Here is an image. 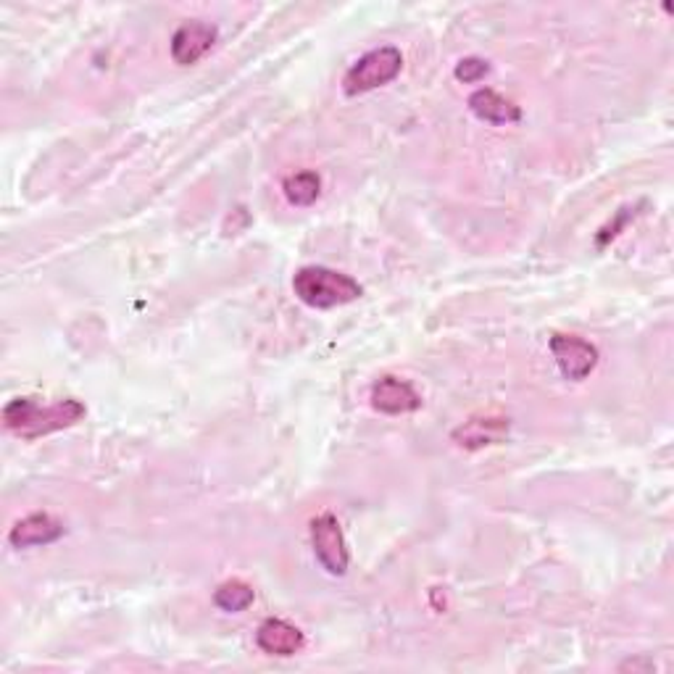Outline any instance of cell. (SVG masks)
<instances>
[{
	"instance_id": "obj_1",
	"label": "cell",
	"mask_w": 674,
	"mask_h": 674,
	"mask_svg": "<svg viewBox=\"0 0 674 674\" xmlns=\"http://www.w3.org/2000/svg\"><path fill=\"white\" fill-rule=\"evenodd\" d=\"M85 417H88V408L77 398L56 400L50 406H40L34 398H13L3 408L6 427L24 440H38L59 429L75 427Z\"/></svg>"
},
{
	"instance_id": "obj_2",
	"label": "cell",
	"mask_w": 674,
	"mask_h": 674,
	"mask_svg": "<svg viewBox=\"0 0 674 674\" xmlns=\"http://www.w3.org/2000/svg\"><path fill=\"white\" fill-rule=\"evenodd\" d=\"M293 293H296L300 304L325 311V308L354 304V300L364 296V288L354 277L329 267H319L317 264V267H304L296 271V277H293Z\"/></svg>"
},
{
	"instance_id": "obj_3",
	"label": "cell",
	"mask_w": 674,
	"mask_h": 674,
	"mask_svg": "<svg viewBox=\"0 0 674 674\" xmlns=\"http://www.w3.org/2000/svg\"><path fill=\"white\" fill-rule=\"evenodd\" d=\"M404 69V53L396 46H383L369 50L358 59L354 67L343 77V92L346 96H361V92L377 90L383 85H390Z\"/></svg>"
},
{
	"instance_id": "obj_4",
	"label": "cell",
	"mask_w": 674,
	"mask_h": 674,
	"mask_svg": "<svg viewBox=\"0 0 674 674\" xmlns=\"http://www.w3.org/2000/svg\"><path fill=\"white\" fill-rule=\"evenodd\" d=\"M311 546L317 562L325 566L333 577H343L348 572L350 554L346 546V535H343L340 522L335 514H319L311 519Z\"/></svg>"
},
{
	"instance_id": "obj_5",
	"label": "cell",
	"mask_w": 674,
	"mask_h": 674,
	"mask_svg": "<svg viewBox=\"0 0 674 674\" xmlns=\"http://www.w3.org/2000/svg\"><path fill=\"white\" fill-rule=\"evenodd\" d=\"M548 348L562 377L569 379V383H583L598 367V348L591 340H585V337L556 333L551 335Z\"/></svg>"
},
{
	"instance_id": "obj_6",
	"label": "cell",
	"mask_w": 674,
	"mask_h": 674,
	"mask_svg": "<svg viewBox=\"0 0 674 674\" xmlns=\"http://www.w3.org/2000/svg\"><path fill=\"white\" fill-rule=\"evenodd\" d=\"M217 38L219 32L214 24H206V21L198 19L185 21V24L171 34V59H175L179 67H192V63H198L209 53Z\"/></svg>"
},
{
	"instance_id": "obj_7",
	"label": "cell",
	"mask_w": 674,
	"mask_h": 674,
	"mask_svg": "<svg viewBox=\"0 0 674 674\" xmlns=\"http://www.w3.org/2000/svg\"><path fill=\"white\" fill-rule=\"evenodd\" d=\"M371 408L379 414H390V417H400V414H414L422 408V396L414 390L412 383L400 377H383L371 387Z\"/></svg>"
},
{
	"instance_id": "obj_8",
	"label": "cell",
	"mask_w": 674,
	"mask_h": 674,
	"mask_svg": "<svg viewBox=\"0 0 674 674\" xmlns=\"http://www.w3.org/2000/svg\"><path fill=\"white\" fill-rule=\"evenodd\" d=\"M59 537H63V522L56 519L53 514L38 512L19 519L17 525L11 527L9 533V543L13 548L24 551V548H40V546H50Z\"/></svg>"
},
{
	"instance_id": "obj_9",
	"label": "cell",
	"mask_w": 674,
	"mask_h": 674,
	"mask_svg": "<svg viewBox=\"0 0 674 674\" xmlns=\"http://www.w3.org/2000/svg\"><path fill=\"white\" fill-rule=\"evenodd\" d=\"M256 643L258 648L264 651V654L269 656H296L300 648L306 645L304 633L296 625H290V622L285 620H264L261 625L256 630Z\"/></svg>"
},
{
	"instance_id": "obj_10",
	"label": "cell",
	"mask_w": 674,
	"mask_h": 674,
	"mask_svg": "<svg viewBox=\"0 0 674 674\" xmlns=\"http://www.w3.org/2000/svg\"><path fill=\"white\" fill-rule=\"evenodd\" d=\"M469 111L487 125H514L522 119V109L490 88H479L469 96Z\"/></svg>"
},
{
	"instance_id": "obj_11",
	"label": "cell",
	"mask_w": 674,
	"mask_h": 674,
	"mask_svg": "<svg viewBox=\"0 0 674 674\" xmlns=\"http://www.w3.org/2000/svg\"><path fill=\"white\" fill-rule=\"evenodd\" d=\"M508 435V419H469L464 422L462 427L454 429V443L462 448H485V446H496V443L504 440Z\"/></svg>"
},
{
	"instance_id": "obj_12",
	"label": "cell",
	"mask_w": 674,
	"mask_h": 674,
	"mask_svg": "<svg viewBox=\"0 0 674 674\" xmlns=\"http://www.w3.org/2000/svg\"><path fill=\"white\" fill-rule=\"evenodd\" d=\"M283 190L293 206L306 209V206L317 204V198L321 196V179L317 171H296V175L285 177Z\"/></svg>"
},
{
	"instance_id": "obj_13",
	"label": "cell",
	"mask_w": 674,
	"mask_h": 674,
	"mask_svg": "<svg viewBox=\"0 0 674 674\" xmlns=\"http://www.w3.org/2000/svg\"><path fill=\"white\" fill-rule=\"evenodd\" d=\"M254 601H256L254 587L242 583V579H227V583H221L217 587V593H214V604L227 614L246 612V608L254 606Z\"/></svg>"
},
{
	"instance_id": "obj_14",
	"label": "cell",
	"mask_w": 674,
	"mask_h": 674,
	"mask_svg": "<svg viewBox=\"0 0 674 674\" xmlns=\"http://www.w3.org/2000/svg\"><path fill=\"white\" fill-rule=\"evenodd\" d=\"M454 75H456L458 82L475 85V82L485 80V77L490 75V63H487L485 59H479V56H466V59L456 63Z\"/></svg>"
}]
</instances>
